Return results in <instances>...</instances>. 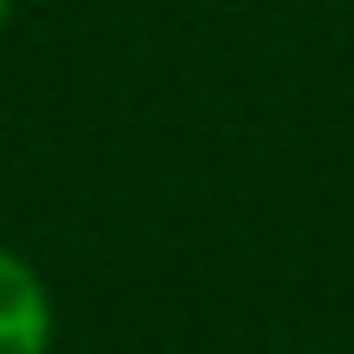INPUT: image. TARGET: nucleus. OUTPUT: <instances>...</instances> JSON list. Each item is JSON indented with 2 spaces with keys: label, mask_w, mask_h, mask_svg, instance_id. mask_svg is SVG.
Returning <instances> with one entry per match:
<instances>
[{
  "label": "nucleus",
  "mask_w": 354,
  "mask_h": 354,
  "mask_svg": "<svg viewBox=\"0 0 354 354\" xmlns=\"http://www.w3.org/2000/svg\"><path fill=\"white\" fill-rule=\"evenodd\" d=\"M44 348H50V292L12 249H0V354Z\"/></svg>",
  "instance_id": "obj_1"
},
{
  "label": "nucleus",
  "mask_w": 354,
  "mask_h": 354,
  "mask_svg": "<svg viewBox=\"0 0 354 354\" xmlns=\"http://www.w3.org/2000/svg\"><path fill=\"white\" fill-rule=\"evenodd\" d=\"M6 12H12V0H0V25H6Z\"/></svg>",
  "instance_id": "obj_2"
}]
</instances>
